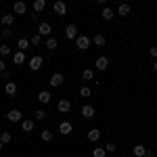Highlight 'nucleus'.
Segmentation results:
<instances>
[{
	"label": "nucleus",
	"mask_w": 157,
	"mask_h": 157,
	"mask_svg": "<svg viewBox=\"0 0 157 157\" xmlns=\"http://www.w3.org/2000/svg\"><path fill=\"white\" fill-rule=\"evenodd\" d=\"M63 82H65V75H63L61 71H57V73H52V75H50L48 86H52V88H59V86H63Z\"/></svg>",
	"instance_id": "obj_1"
},
{
	"label": "nucleus",
	"mask_w": 157,
	"mask_h": 157,
	"mask_svg": "<svg viewBox=\"0 0 157 157\" xmlns=\"http://www.w3.org/2000/svg\"><path fill=\"white\" fill-rule=\"evenodd\" d=\"M6 120L11 121V124H21V121H23V115H21L19 109H11V111L6 113Z\"/></svg>",
	"instance_id": "obj_2"
},
{
	"label": "nucleus",
	"mask_w": 157,
	"mask_h": 157,
	"mask_svg": "<svg viewBox=\"0 0 157 157\" xmlns=\"http://www.w3.org/2000/svg\"><path fill=\"white\" fill-rule=\"evenodd\" d=\"M75 46L80 50H88L90 48V38L88 36H78L75 38Z\"/></svg>",
	"instance_id": "obj_3"
},
{
	"label": "nucleus",
	"mask_w": 157,
	"mask_h": 157,
	"mask_svg": "<svg viewBox=\"0 0 157 157\" xmlns=\"http://www.w3.org/2000/svg\"><path fill=\"white\" fill-rule=\"evenodd\" d=\"M42 63H44V59H42L40 55L32 57V59H29V69H32V71H38V69L42 67Z\"/></svg>",
	"instance_id": "obj_4"
},
{
	"label": "nucleus",
	"mask_w": 157,
	"mask_h": 157,
	"mask_svg": "<svg viewBox=\"0 0 157 157\" xmlns=\"http://www.w3.org/2000/svg\"><path fill=\"white\" fill-rule=\"evenodd\" d=\"M65 38H67V40H75V38H78V27L73 23H69L65 27Z\"/></svg>",
	"instance_id": "obj_5"
},
{
	"label": "nucleus",
	"mask_w": 157,
	"mask_h": 157,
	"mask_svg": "<svg viewBox=\"0 0 157 157\" xmlns=\"http://www.w3.org/2000/svg\"><path fill=\"white\" fill-rule=\"evenodd\" d=\"M50 32H52V25L46 23V21H42L40 27H38V34H40V36H48L50 38Z\"/></svg>",
	"instance_id": "obj_6"
},
{
	"label": "nucleus",
	"mask_w": 157,
	"mask_h": 157,
	"mask_svg": "<svg viewBox=\"0 0 157 157\" xmlns=\"http://www.w3.org/2000/svg\"><path fill=\"white\" fill-rule=\"evenodd\" d=\"M57 109H59V113H69V109H71V103H69L67 98H61L59 103H57Z\"/></svg>",
	"instance_id": "obj_7"
},
{
	"label": "nucleus",
	"mask_w": 157,
	"mask_h": 157,
	"mask_svg": "<svg viewBox=\"0 0 157 157\" xmlns=\"http://www.w3.org/2000/svg\"><path fill=\"white\" fill-rule=\"evenodd\" d=\"M25 59H27V57H25V52H21V50L13 52V63H15V65H23Z\"/></svg>",
	"instance_id": "obj_8"
},
{
	"label": "nucleus",
	"mask_w": 157,
	"mask_h": 157,
	"mask_svg": "<svg viewBox=\"0 0 157 157\" xmlns=\"http://www.w3.org/2000/svg\"><path fill=\"white\" fill-rule=\"evenodd\" d=\"M52 9H55V13H57V15H65V13H67V4H65L63 0H57Z\"/></svg>",
	"instance_id": "obj_9"
},
{
	"label": "nucleus",
	"mask_w": 157,
	"mask_h": 157,
	"mask_svg": "<svg viewBox=\"0 0 157 157\" xmlns=\"http://www.w3.org/2000/svg\"><path fill=\"white\" fill-rule=\"evenodd\" d=\"M94 67H97V69H101V71H105V69L109 67V59H107V57H98L97 63H94Z\"/></svg>",
	"instance_id": "obj_10"
},
{
	"label": "nucleus",
	"mask_w": 157,
	"mask_h": 157,
	"mask_svg": "<svg viewBox=\"0 0 157 157\" xmlns=\"http://www.w3.org/2000/svg\"><path fill=\"white\" fill-rule=\"evenodd\" d=\"M132 153H134V157H145L147 155V147L145 145H134Z\"/></svg>",
	"instance_id": "obj_11"
},
{
	"label": "nucleus",
	"mask_w": 157,
	"mask_h": 157,
	"mask_svg": "<svg viewBox=\"0 0 157 157\" xmlns=\"http://www.w3.org/2000/svg\"><path fill=\"white\" fill-rule=\"evenodd\" d=\"M92 44L101 48V46H105V44H107V38L103 36V34H94V38H92Z\"/></svg>",
	"instance_id": "obj_12"
},
{
	"label": "nucleus",
	"mask_w": 157,
	"mask_h": 157,
	"mask_svg": "<svg viewBox=\"0 0 157 157\" xmlns=\"http://www.w3.org/2000/svg\"><path fill=\"white\" fill-rule=\"evenodd\" d=\"M29 44H32L29 38H19V40H17V48L21 50V52H25V50L29 48Z\"/></svg>",
	"instance_id": "obj_13"
},
{
	"label": "nucleus",
	"mask_w": 157,
	"mask_h": 157,
	"mask_svg": "<svg viewBox=\"0 0 157 157\" xmlns=\"http://www.w3.org/2000/svg\"><path fill=\"white\" fill-rule=\"evenodd\" d=\"M4 92H6V97H15V94H17V84H15V82H6Z\"/></svg>",
	"instance_id": "obj_14"
},
{
	"label": "nucleus",
	"mask_w": 157,
	"mask_h": 157,
	"mask_svg": "<svg viewBox=\"0 0 157 157\" xmlns=\"http://www.w3.org/2000/svg\"><path fill=\"white\" fill-rule=\"evenodd\" d=\"M50 92L48 90H40V92H38V101H40V103H42V105H46V103H50Z\"/></svg>",
	"instance_id": "obj_15"
},
{
	"label": "nucleus",
	"mask_w": 157,
	"mask_h": 157,
	"mask_svg": "<svg viewBox=\"0 0 157 157\" xmlns=\"http://www.w3.org/2000/svg\"><path fill=\"white\" fill-rule=\"evenodd\" d=\"M13 21H15V17H13V15H9V13H4V15L0 17V23L4 25V27H11Z\"/></svg>",
	"instance_id": "obj_16"
},
{
	"label": "nucleus",
	"mask_w": 157,
	"mask_h": 157,
	"mask_svg": "<svg viewBox=\"0 0 157 157\" xmlns=\"http://www.w3.org/2000/svg\"><path fill=\"white\" fill-rule=\"evenodd\" d=\"M13 11L17 13V15H25V13H27V4H25V2H15Z\"/></svg>",
	"instance_id": "obj_17"
},
{
	"label": "nucleus",
	"mask_w": 157,
	"mask_h": 157,
	"mask_svg": "<svg viewBox=\"0 0 157 157\" xmlns=\"http://www.w3.org/2000/svg\"><path fill=\"white\" fill-rule=\"evenodd\" d=\"M73 130V126L69 124V121H61V126H59V134H71Z\"/></svg>",
	"instance_id": "obj_18"
},
{
	"label": "nucleus",
	"mask_w": 157,
	"mask_h": 157,
	"mask_svg": "<svg viewBox=\"0 0 157 157\" xmlns=\"http://www.w3.org/2000/svg\"><path fill=\"white\" fill-rule=\"evenodd\" d=\"M46 48H48V50H57V48H59V40L52 38V36L46 38Z\"/></svg>",
	"instance_id": "obj_19"
},
{
	"label": "nucleus",
	"mask_w": 157,
	"mask_h": 157,
	"mask_svg": "<svg viewBox=\"0 0 157 157\" xmlns=\"http://www.w3.org/2000/svg\"><path fill=\"white\" fill-rule=\"evenodd\" d=\"M101 17H103L105 21H111V19L115 17V13H113V9H109V6H105V9H103V13H101Z\"/></svg>",
	"instance_id": "obj_20"
},
{
	"label": "nucleus",
	"mask_w": 157,
	"mask_h": 157,
	"mask_svg": "<svg viewBox=\"0 0 157 157\" xmlns=\"http://www.w3.org/2000/svg\"><path fill=\"white\" fill-rule=\"evenodd\" d=\"M98 138H101V130H98V128H92V130L88 132V140H90V143H97Z\"/></svg>",
	"instance_id": "obj_21"
},
{
	"label": "nucleus",
	"mask_w": 157,
	"mask_h": 157,
	"mask_svg": "<svg viewBox=\"0 0 157 157\" xmlns=\"http://www.w3.org/2000/svg\"><path fill=\"white\" fill-rule=\"evenodd\" d=\"M21 130L23 132H32L34 130V120H23L21 121Z\"/></svg>",
	"instance_id": "obj_22"
},
{
	"label": "nucleus",
	"mask_w": 157,
	"mask_h": 157,
	"mask_svg": "<svg viewBox=\"0 0 157 157\" xmlns=\"http://www.w3.org/2000/svg\"><path fill=\"white\" fill-rule=\"evenodd\" d=\"M82 115L84 117H94V107L92 105H84L82 107Z\"/></svg>",
	"instance_id": "obj_23"
},
{
	"label": "nucleus",
	"mask_w": 157,
	"mask_h": 157,
	"mask_svg": "<svg viewBox=\"0 0 157 157\" xmlns=\"http://www.w3.org/2000/svg\"><path fill=\"white\" fill-rule=\"evenodd\" d=\"M117 13H120V17H126V15H130V4H124V2H121L120 6H117Z\"/></svg>",
	"instance_id": "obj_24"
},
{
	"label": "nucleus",
	"mask_w": 157,
	"mask_h": 157,
	"mask_svg": "<svg viewBox=\"0 0 157 157\" xmlns=\"http://www.w3.org/2000/svg\"><path fill=\"white\" fill-rule=\"evenodd\" d=\"M11 140H13L11 132H6V130H4V132H0V143H2V145H9Z\"/></svg>",
	"instance_id": "obj_25"
},
{
	"label": "nucleus",
	"mask_w": 157,
	"mask_h": 157,
	"mask_svg": "<svg viewBox=\"0 0 157 157\" xmlns=\"http://www.w3.org/2000/svg\"><path fill=\"white\" fill-rule=\"evenodd\" d=\"M105 155H107L105 147H97V149H92V157H105Z\"/></svg>",
	"instance_id": "obj_26"
},
{
	"label": "nucleus",
	"mask_w": 157,
	"mask_h": 157,
	"mask_svg": "<svg viewBox=\"0 0 157 157\" xmlns=\"http://www.w3.org/2000/svg\"><path fill=\"white\" fill-rule=\"evenodd\" d=\"M90 94H92V90H90V86H82V88H80V97H82V98H88Z\"/></svg>",
	"instance_id": "obj_27"
},
{
	"label": "nucleus",
	"mask_w": 157,
	"mask_h": 157,
	"mask_svg": "<svg viewBox=\"0 0 157 157\" xmlns=\"http://www.w3.org/2000/svg\"><path fill=\"white\" fill-rule=\"evenodd\" d=\"M82 78H84L86 82L94 80V69H84V73H82Z\"/></svg>",
	"instance_id": "obj_28"
},
{
	"label": "nucleus",
	"mask_w": 157,
	"mask_h": 157,
	"mask_svg": "<svg viewBox=\"0 0 157 157\" xmlns=\"http://www.w3.org/2000/svg\"><path fill=\"white\" fill-rule=\"evenodd\" d=\"M40 136H42V140H44V143H50V140H52V132H50V130H42Z\"/></svg>",
	"instance_id": "obj_29"
},
{
	"label": "nucleus",
	"mask_w": 157,
	"mask_h": 157,
	"mask_svg": "<svg viewBox=\"0 0 157 157\" xmlns=\"http://www.w3.org/2000/svg\"><path fill=\"white\" fill-rule=\"evenodd\" d=\"M11 52H13V50H11L9 44H2V46H0V57H9Z\"/></svg>",
	"instance_id": "obj_30"
},
{
	"label": "nucleus",
	"mask_w": 157,
	"mask_h": 157,
	"mask_svg": "<svg viewBox=\"0 0 157 157\" xmlns=\"http://www.w3.org/2000/svg\"><path fill=\"white\" fill-rule=\"evenodd\" d=\"M44 6H46V2H44V0H36V2H34V11H36V13L44 11Z\"/></svg>",
	"instance_id": "obj_31"
},
{
	"label": "nucleus",
	"mask_w": 157,
	"mask_h": 157,
	"mask_svg": "<svg viewBox=\"0 0 157 157\" xmlns=\"http://www.w3.org/2000/svg\"><path fill=\"white\" fill-rule=\"evenodd\" d=\"M34 117H36V120H40V121H42V120H44V117H46V111H44V109H38L36 113H34Z\"/></svg>",
	"instance_id": "obj_32"
},
{
	"label": "nucleus",
	"mask_w": 157,
	"mask_h": 157,
	"mask_svg": "<svg viewBox=\"0 0 157 157\" xmlns=\"http://www.w3.org/2000/svg\"><path fill=\"white\" fill-rule=\"evenodd\" d=\"M40 38H42V36H40V34H34V36L29 38V42H32L34 46H38V44H40Z\"/></svg>",
	"instance_id": "obj_33"
},
{
	"label": "nucleus",
	"mask_w": 157,
	"mask_h": 157,
	"mask_svg": "<svg viewBox=\"0 0 157 157\" xmlns=\"http://www.w3.org/2000/svg\"><path fill=\"white\" fill-rule=\"evenodd\" d=\"M115 149H117L115 143H107V147H105V151H107V153H115Z\"/></svg>",
	"instance_id": "obj_34"
},
{
	"label": "nucleus",
	"mask_w": 157,
	"mask_h": 157,
	"mask_svg": "<svg viewBox=\"0 0 157 157\" xmlns=\"http://www.w3.org/2000/svg\"><path fill=\"white\" fill-rule=\"evenodd\" d=\"M149 55H151V57L157 61V46H151V48H149Z\"/></svg>",
	"instance_id": "obj_35"
},
{
	"label": "nucleus",
	"mask_w": 157,
	"mask_h": 157,
	"mask_svg": "<svg viewBox=\"0 0 157 157\" xmlns=\"http://www.w3.org/2000/svg\"><path fill=\"white\" fill-rule=\"evenodd\" d=\"M2 36L6 38V40H9V38L13 36V32H11V27H6V29H4V32H2Z\"/></svg>",
	"instance_id": "obj_36"
},
{
	"label": "nucleus",
	"mask_w": 157,
	"mask_h": 157,
	"mask_svg": "<svg viewBox=\"0 0 157 157\" xmlns=\"http://www.w3.org/2000/svg\"><path fill=\"white\" fill-rule=\"evenodd\" d=\"M0 75H2V78H4V80H6V82H11V73H9V71H4V73H0Z\"/></svg>",
	"instance_id": "obj_37"
},
{
	"label": "nucleus",
	"mask_w": 157,
	"mask_h": 157,
	"mask_svg": "<svg viewBox=\"0 0 157 157\" xmlns=\"http://www.w3.org/2000/svg\"><path fill=\"white\" fill-rule=\"evenodd\" d=\"M4 71H6V69H4V61L0 59V73H4Z\"/></svg>",
	"instance_id": "obj_38"
},
{
	"label": "nucleus",
	"mask_w": 157,
	"mask_h": 157,
	"mask_svg": "<svg viewBox=\"0 0 157 157\" xmlns=\"http://www.w3.org/2000/svg\"><path fill=\"white\" fill-rule=\"evenodd\" d=\"M153 71L157 73V61H155V63H153Z\"/></svg>",
	"instance_id": "obj_39"
},
{
	"label": "nucleus",
	"mask_w": 157,
	"mask_h": 157,
	"mask_svg": "<svg viewBox=\"0 0 157 157\" xmlns=\"http://www.w3.org/2000/svg\"><path fill=\"white\" fill-rule=\"evenodd\" d=\"M145 157H153V153H151V151H147V155Z\"/></svg>",
	"instance_id": "obj_40"
},
{
	"label": "nucleus",
	"mask_w": 157,
	"mask_h": 157,
	"mask_svg": "<svg viewBox=\"0 0 157 157\" xmlns=\"http://www.w3.org/2000/svg\"><path fill=\"white\" fill-rule=\"evenodd\" d=\"M2 147H4V145H2V143H0V151H2Z\"/></svg>",
	"instance_id": "obj_41"
}]
</instances>
